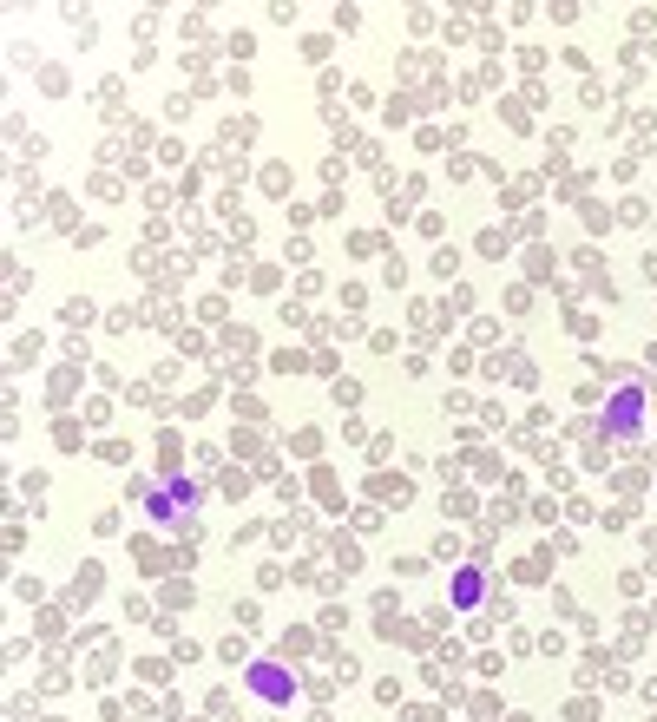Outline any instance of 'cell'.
Here are the masks:
<instances>
[{
	"instance_id": "6da1fadb",
	"label": "cell",
	"mask_w": 657,
	"mask_h": 722,
	"mask_svg": "<svg viewBox=\"0 0 657 722\" xmlns=\"http://www.w3.org/2000/svg\"><path fill=\"white\" fill-rule=\"evenodd\" d=\"M250 683H257V697H270V703H283L289 689H296V683L277 670V663H257V670H250Z\"/></svg>"
}]
</instances>
